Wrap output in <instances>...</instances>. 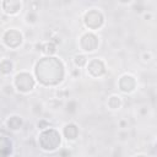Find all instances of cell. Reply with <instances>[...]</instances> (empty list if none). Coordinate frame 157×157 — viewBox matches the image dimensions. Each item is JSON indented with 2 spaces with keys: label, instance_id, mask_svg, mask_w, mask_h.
<instances>
[{
  "label": "cell",
  "instance_id": "6da1fadb",
  "mask_svg": "<svg viewBox=\"0 0 157 157\" xmlns=\"http://www.w3.org/2000/svg\"><path fill=\"white\" fill-rule=\"evenodd\" d=\"M37 81L44 86L59 85L65 76V66L59 58L45 56L42 58L34 67Z\"/></svg>",
  "mask_w": 157,
  "mask_h": 157
},
{
  "label": "cell",
  "instance_id": "7a4b0ae2",
  "mask_svg": "<svg viewBox=\"0 0 157 157\" xmlns=\"http://www.w3.org/2000/svg\"><path fill=\"white\" fill-rule=\"evenodd\" d=\"M38 144L43 151H47V152L56 151L61 144V135L56 129L49 126L39 132Z\"/></svg>",
  "mask_w": 157,
  "mask_h": 157
},
{
  "label": "cell",
  "instance_id": "3957f363",
  "mask_svg": "<svg viewBox=\"0 0 157 157\" xmlns=\"http://www.w3.org/2000/svg\"><path fill=\"white\" fill-rule=\"evenodd\" d=\"M12 87L20 93H29L36 87V78L32 76V74L27 71H20L13 77Z\"/></svg>",
  "mask_w": 157,
  "mask_h": 157
},
{
  "label": "cell",
  "instance_id": "277c9868",
  "mask_svg": "<svg viewBox=\"0 0 157 157\" xmlns=\"http://www.w3.org/2000/svg\"><path fill=\"white\" fill-rule=\"evenodd\" d=\"M104 15L98 9H91L83 15V23L88 28L90 32H94L101 29L104 26Z\"/></svg>",
  "mask_w": 157,
  "mask_h": 157
},
{
  "label": "cell",
  "instance_id": "5b68a950",
  "mask_svg": "<svg viewBox=\"0 0 157 157\" xmlns=\"http://www.w3.org/2000/svg\"><path fill=\"white\" fill-rule=\"evenodd\" d=\"M2 43L10 49H17L23 43V34L16 28H9L2 34Z\"/></svg>",
  "mask_w": 157,
  "mask_h": 157
},
{
  "label": "cell",
  "instance_id": "8992f818",
  "mask_svg": "<svg viewBox=\"0 0 157 157\" xmlns=\"http://www.w3.org/2000/svg\"><path fill=\"white\" fill-rule=\"evenodd\" d=\"M80 48L85 53H93L99 45V38L94 32H85L80 36Z\"/></svg>",
  "mask_w": 157,
  "mask_h": 157
},
{
  "label": "cell",
  "instance_id": "52a82bcc",
  "mask_svg": "<svg viewBox=\"0 0 157 157\" xmlns=\"http://www.w3.org/2000/svg\"><path fill=\"white\" fill-rule=\"evenodd\" d=\"M86 70H87V74L93 78H98V77L103 76L107 71L104 61L99 58H93V59L88 60V63L86 65Z\"/></svg>",
  "mask_w": 157,
  "mask_h": 157
},
{
  "label": "cell",
  "instance_id": "ba28073f",
  "mask_svg": "<svg viewBox=\"0 0 157 157\" xmlns=\"http://www.w3.org/2000/svg\"><path fill=\"white\" fill-rule=\"evenodd\" d=\"M136 86H137L136 78L130 74H124L118 80V87L123 93H126V94L132 93L136 90Z\"/></svg>",
  "mask_w": 157,
  "mask_h": 157
},
{
  "label": "cell",
  "instance_id": "9c48e42d",
  "mask_svg": "<svg viewBox=\"0 0 157 157\" xmlns=\"http://www.w3.org/2000/svg\"><path fill=\"white\" fill-rule=\"evenodd\" d=\"M22 1L18 0H5L1 2V7L6 16H16L22 10Z\"/></svg>",
  "mask_w": 157,
  "mask_h": 157
},
{
  "label": "cell",
  "instance_id": "30bf717a",
  "mask_svg": "<svg viewBox=\"0 0 157 157\" xmlns=\"http://www.w3.org/2000/svg\"><path fill=\"white\" fill-rule=\"evenodd\" d=\"M63 135L67 141H75L78 136V126L74 123H66L63 126Z\"/></svg>",
  "mask_w": 157,
  "mask_h": 157
},
{
  "label": "cell",
  "instance_id": "8fae6325",
  "mask_svg": "<svg viewBox=\"0 0 157 157\" xmlns=\"http://www.w3.org/2000/svg\"><path fill=\"white\" fill-rule=\"evenodd\" d=\"M11 155L12 141L5 135H0V157H10Z\"/></svg>",
  "mask_w": 157,
  "mask_h": 157
},
{
  "label": "cell",
  "instance_id": "7c38bea8",
  "mask_svg": "<svg viewBox=\"0 0 157 157\" xmlns=\"http://www.w3.org/2000/svg\"><path fill=\"white\" fill-rule=\"evenodd\" d=\"M6 128L11 131H18L22 125H23V120H22V117L20 115H16V114H12L10 115L7 119H6Z\"/></svg>",
  "mask_w": 157,
  "mask_h": 157
},
{
  "label": "cell",
  "instance_id": "4fadbf2b",
  "mask_svg": "<svg viewBox=\"0 0 157 157\" xmlns=\"http://www.w3.org/2000/svg\"><path fill=\"white\" fill-rule=\"evenodd\" d=\"M13 71V63L10 59H2L0 60V75L7 76Z\"/></svg>",
  "mask_w": 157,
  "mask_h": 157
},
{
  "label": "cell",
  "instance_id": "5bb4252c",
  "mask_svg": "<svg viewBox=\"0 0 157 157\" xmlns=\"http://www.w3.org/2000/svg\"><path fill=\"white\" fill-rule=\"evenodd\" d=\"M40 53L45 54L47 56H53L55 53H56V45L48 40V42H42V49H40Z\"/></svg>",
  "mask_w": 157,
  "mask_h": 157
},
{
  "label": "cell",
  "instance_id": "9a60e30c",
  "mask_svg": "<svg viewBox=\"0 0 157 157\" xmlns=\"http://www.w3.org/2000/svg\"><path fill=\"white\" fill-rule=\"evenodd\" d=\"M121 103H123L121 102V97L118 96V94H110L108 97L107 104H108L109 109H112V110H118L121 107Z\"/></svg>",
  "mask_w": 157,
  "mask_h": 157
},
{
  "label": "cell",
  "instance_id": "2e32d148",
  "mask_svg": "<svg viewBox=\"0 0 157 157\" xmlns=\"http://www.w3.org/2000/svg\"><path fill=\"white\" fill-rule=\"evenodd\" d=\"M72 63H74L75 67L81 69V67H86V65H87V63H88V59H87V56H86L83 53H78V54H75V55H74Z\"/></svg>",
  "mask_w": 157,
  "mask_h": 157
},
{
  "label": "cell",
  "instance_id": "e0dca14e",
  "mask_svg": "<svg viewBox=\"0 0 157 157\" xmlns=\"http://www.w3.org/2000/svg\"><path fill=\"white\" fill-rule=\"evenodd\" d=\"M77 108H78L77 102L74 101V99H70V101L65 104V110H66L67 113H75V112L77 110Z\"/></svg>",
  "mask_w": 157,
  "mask_h": 157
},
{
  "label": "cell",
  "instance_id": "ac0fdd59",
  "mask_svg": "<svg viewBox=\"0 0 157 157\" xmlns=\"http://www.w3.org/2000/svg\"><path fill=\"white\" fill-rule=\"evenodd\" d=\"M37 20H38L37 12H32V11H28L27 12V15H26V23L34 25V23H37Z\"/></svg>",
  "mask_w": 157,
  "mask_h": 157
},
{
  "label": "cell",
  "instance_id": "d6986e66",
  "mask_svg": "<svg viewBox=\"0 0 157 157\" xmlns=\"http://www.w3.org/2000/svg\"><path fill=\"white\" fill-rule=\"evenodd\" d=\"M47 128H49L48 120H45V119H39V121L37 123V129L42 131V130H44V129H47Z\"/></svg>",
  "mask_w": 157,
  "mask_h": 157
},
{
  "label": "cell",
  "instance_id": "ffe728a7",
  "mask_svg": "<svg viewBox=\"0 0 157 157\" xmlns=\"http://www.w3.org/2000/svg\"><path fill=\"white\" fill-rule=\"evenodd\" d=\"M69 96V91L67 90H58L56 91V99H64Z\"/></svg>",
  "mask_w": 157,
  "mask_h": 157
},
{
  "label": "cell",
  "instance_id": "44dd1931",
  "mask_svg": "<svg viewBox=\"0 0 157 157\" xmlns=\"http://www.w3.org/2000/svg\"><path fill=\"white\" fill-rule=\"evenodd\" d=\"M39 1H31L29 2V5H28V7H29V11H32V12H37L38 10H39Z\"/></svg>",
  "mask_w": 157,
  "mask_h": 157
},
{
  "label": "cell",
  "instance_id": "7402d4cb",
  "mask_svg": "<svg viewBox=\"0 0 157 157\" xmlns=\"http://www.w3.org/2000/svg\"><path fill=\"white\" fill-rule=\"evenodd\" d=\"M59 157H70L71 156V152L69 148H60L59 150Z\"/></svg>",
  "mask_w": 157,
  "mask_h": 157
},
{
  "label": "cell",
  "instance_id": "603a6c76",
  "mask_svg": "<svg viewBox=\"0 0 157 157\" xmlns=\"http://www.w3.org/2000/svg\"><path fill=\"white\" fill-rule=\"evenodd\" d=\"M141 58H142V60H144V61H150V60L152 59V53H151L150 50L144 52V53H142V55H141Z\"/></svg>",
  "mask_w": 157,
  "mask_h": 157
},
{
  "label": "cell",
  "instance_id": "cb8c5ba5",
  "mask_svg": "<svg viewBox=\"0 0 157 157\" xmlns=\"http://www.w3.org/2000/svg\"><path fill=\"white\" fill-rule=\"evenodd\" d=\"M71 74H72V76H74V77H78V76L81 75V72H80V69H77V67L72 69V70H71Z\"/></svg>",
  "mask_w": 157,
  "mask_h": 157
},
{
  "label": "cell",
  "instance_id": "d4e9b609",
  "mask_svg": "<svg viewBox=\"0 0 157 157\" xmlns=\"http://www.w3.org/2000/svg\"><path fill=\"white\" fill-rule=\"evenodd\" d=\"M119 126H120L121 129H125V128L128 126V121H126V120H120V121H119Z\"/></svg>",
  "mask_w": 157,
  "mask_h": 157
},
{
  "label": "cell",
  "instance_id": "484cf974",
  "mask_svg": "<svg viewBox=\"0 0 157 157\" xmlns=\"http://www.w3.org/2000/svg\"><path fill=\"white\" fill-rule=\"evenodd\" d=\"M151 17H152L151 13H145V18H151Z\"/></svg>",
  "mask_w": 157,
  "mask_h": 157
},
{
  "label": "cell",
  "instance_id": "4316f807",
  "mask_svg": "<svg viewBox=\"0 0 157 157\" xmlns=\"http://www.w3.org/2000/svg\"><path fill=\"white\" fill-rule=\"evenodd\" d=\"M135 157H147V156H145V155H136Z\"/></svg>",
  "mask_w": 157,
  "mask_h": 157
}]
</instances>
